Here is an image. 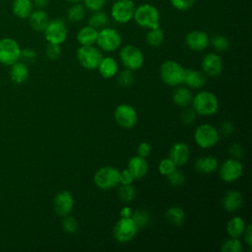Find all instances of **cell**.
Instances as JSON below:
<instances>
[{
  "label": "cell",
  "mask_w": 252,
  "mask_h": 252,
  "mask_svg": "<svg viewBox=\"0 0 252 252\" xmlns=\"http://www.w3.org/2000/svg\"><path fill=\"white\" fill-rule=\"evenodd\" d=\"M192 108L202 116H211L219 109V100L215 94L209 91H202L192 98Z\"/></svg>",
  "instance_id": "cell-1"
},
{
  "label": "cell",
  "mask_w": 252,
  "mask_h": 252,
  "mask_svg": "<svg viewBox=\"0 0 252 252\" xmlns=\"http://www.w3.org/2000/svg\"><path fill=\"white\" fill-rule=\"evenodd\" d=\"M133 19L141 28L151 30L159 27V12L151 4H142L135 8Z\"/></svg>",
  "instance_id": "cell-2"
},
{
  "label": "cell",
  "mask_w": 252,
  "mask_h": 252,
  "mask_svg": "<svg viewBox=\"0 0 252 252\" xmlns=\"http://www.w3.org/2000/svg\"><path fill=\"white\" fill-rule=\"evenodd\" d=\"M184 68L174 60L164 61L159 68L162 82L169 87H177L183 84Z\"/></svg>",
  "instance_id": "cell-3"
},
{
  "label": "cell",
  "mask_w": 252,
  "mask_h": 252,
  "mask_svg": "<svg viewBox=\"0 0 252 252\" xmlns=\"http://www.w3.org/2000/svg\"><path fill=\"white\" fill-rule=\"evenodd\" d=\"M95 43L100 50L105 52H112L121 46L122 38L116 30L105 27L98 31Z\"/></svg>",
  "instance_id": "cell-4"
},
{
  "label": "cell",
  "mask_w": 252,
  "mask_h": 252,
  "mask_svg": "<svg viewBox=\"0 0 252 252\" xmlns=\"http://www.w3.org/2000/svg\"><path fill=\"white\" fill-rule=\"evenodd\" d=\"M102 52L94 45H81L77 50V59L79 63L88 70L97 69L101 59Z\"/></svg>",
  "instance_id": "cell-5"
},
{
  "label": "cell",
  "mask_w": 252,
  "mask_h": 252,
  "mask_svg": "<svg viewBox=\"0 0 252 252\" xmlns=\"http://www.w3.org/2000/svg\"><path fill=\"white\" fill-rule=\"evenodd\" d=\"M220 139V133L216 127L209 123L199 125L194 132L195 143L203 149L214 147Z\"/></svg>",
  "instance_id": "cell-6"
},
{
  "label": "cell",
  "mask_w": 252,
  "mask_h": 252,
  "mask_svg": "<svg viewBox=\"0 0 252 252\" xmlns=\"http://www.w3.org/2000/svg\"><path fill=\"white\" fill-rule=\"evenodd\" d=\"M94 182L99 189H111L119 184V170L110 165L102 166L95 171Z\"/></svg>",
  "instance_id": "cell-7"
},
{
  "label": "cell",
  "mask_w": 252,
  "mask_h": 252,
  "mask_svg": "<svg viewBox=\"0 0 252 252\" xmlns=\"http://www.w3.org/2000/svg\"><path fill=\"white\" fill-rule=\"evenodd\" d=\"M119 58L125 68L136 71L144 64V54L136 46L127 44L121 47L119 51Z\"/></svg>",
  "instance_id": "cell-8"
},
{
  "label": "cell",
  "mask_w": 252,
  "mask_h": 252,
  "mask_svg": "<svg viewBox=\"0 0 252 252\" xmlns=\"http://www.w3.org/2000/svg\"><path fill=\"white\" fill-rule=\"evenodd\" d=\"M138 229L131 218H120L113 227V237L120 243L128 242L136 236Z\"/></svg>",
  "instance_id": "cell-9"
},
{
  "label": "cell",
  "mask_w": 252,
  "mask_h": 252,
  "mask_svg": "<svg viewBox=\"0 0 252 252\" xmlns=\"http://www.w3.org/2000/svg\"><path fill=\"white\" fill-rule=\"evenodd\" d=\"M243 173V165L239 159L229 158L219 168V174L222 181L231 183L238 180Z\"/></svg>",
  "instance_id": "cell-10"
},
{
  "label": "cell",
  "mask_w": 252,
  "mask_h": 252,
  "mask_svg": "<svg viewBox=\"0 0 252 252\" xmlns=\"http://www.w3.org/2000/svg\"><path fill=\"white\" fill-rule=\"evenodd\" d=\"M135 4L132 0H116L111 7V17L119 24H126L133 19Z\"/></svg>",
  "instance_id": "cell-11"
},
{
  "label": "cell",
  "mask_w": 252,
  "mask_h": 252,
  "mask_svg": "<svg viewBox=\"0 0 252 252\" xmlns=\"http://www.w3.org/2000/svg\"><path fill=\"white\" fill-rule=\"evenodd\" d=\"M44 35L48 42L61 44L67 38V28L62 19L49 20L46 28L44 29Z\"/></svg>",
  "instance_id": "cell-12"
},
{
  "label": "cell",
  "mask_w": 252,
  "mask_h": 252,
  "mask_svg": "<svg viewBox=\"0 0 252 252\" xmlns=\"http://www.w3.org/2000/svg\"><path fill=\"white\" fill-rule=\"evenodd\" d=\"M114 119L120 127L125 129H131L137 124L138 114L136 109L132 105L122 103L115 108Z\"/></svg>",
  "instance_id": "cell-13"
},
{
  "label": "cell",
  "mask_w": 252,
  "mask_h": 252,
  "mask_svg": "<svg viewBox=\"0 0 252 252\" xmlns=\"http://www.w3.org/2000/svg\"><path fill=\"white\" fill-rule=\"evenodd\" d=\"M21 49L19 44L12 38L0 40V63L11 66L20 59Z\"/></svg>",
  "instance_id": "cell-14"
},
{
  "label": "cell",
  "mask_w": 252,
  "mask_h": 252,
  "mask_svg": "<svg viewBox=\"0 0 252 252\" xmlns=\"http://www.w3.org/2000/svg\"><path fill=\"white\" fill-rule=\"evenodd\" d=\"M53 208L55 213L60 217L70 215L74 208V199L72 194L67 190L58 192L53 199Z\"/></svg>",
  "instance_id": "cell-15"
},
{
  "label": "cell",
  "mask_w": 252,
  "mask_h": 252,
  "mask_svg": "<svg viewBox=\"0 0 252 252\" xmlns=\"http://www.w3.org/2000/svg\"><path fill=\"white\" fill-rule=\"evenodd\" d=\"M202 71L206 76L217 77L219 76L223 68V63L220 58L216 53H207L202 59Z\"/></svg>",
  "instance_id": "cell-16"
},
{
  "label": "cell",
  "mask_w": 252,
  "mask_h": 252,
  "mask_svg": "<svg viewBox=\"0 0 252 252\" xmlns=\"http://www.w3.org/2000/svg\"><path fill=\"white\" fill-rule=\"evenodd\" d=\"M185 44L191 50L202 51L209 46L210 38L205 32L192 31L186 34Z\"/></svg>",
  "instance_id": "cell-17"
},
{
  "label": "cell",
  "mask_w": 252,
  "mask_h": 252,
  "mask_svg": "<svg viewBox=\"0 0 252 252\" xmlns=\"http://www.w3.org/2000/svg\"><path fill=\"white\" fill-rule=\"evenodd\" d=\"M189 147L183 142H177L173 144L169 151V158L176 164V166H182L186 164L189 159Z\"/></svg>",
  "instance_id": "cell-18"
},
{
  "label": "cell",
  "mask_w": 252,
  "mask_h": 252,
  "mask_svg": "<svg viewBox=\"0 0 252 252\" xmlns=\"http://www.w3.org/2000/svg\"><path fill=\"white\" fill-rule=\"evenodd\" d=\"M127 169L132 173L135 179L143 178L144 176L147 175L149 170L148 161L146 160L145 158H142L137 155L135 157H132L129 159L127 164Z\"/></svg>",
  "instance_id": "cell-19"
},
{
  "label": "cell",
  "mask_w": 252,
  "mask_h": 252,
  "mask_svg": "<svg viewBox=\"0 0 252 252\" xmlns=\"http://www.w3.org/2000/svg\"><path fill=\"white\" fill-rule=\"evenodd\" d=\"M183 84L191 89H201L206 84V75L203 71L195 69H185Z\"/></svg>",
  "instance_id": "cell-20"
},
{
  "label": "cell",
  "mask_w": 252,
  "mask_h": 252,
  "mask_svg": "<svg viewBox=\"0 0 252 252\" xmlns=\"http://www.w3.org/2000/svg\"><path fill=\"white\" fill-rule=\"evenodd\" d=\"M242 203H243V198L241 193L235 190H229L225 192L221 200L222 208L228 213L237 211L242 206Z\"/></svg>",
  "instance_id": "cell-21"
},
{
  "label": "cell",
  "mask_w": 252,
  "mask_h": 252,
  "mask_svg": "<svg viewBox=\"0 0 252 252\" xmlns=\"http://www.w3.org/2000/svg\"><path fill=\"white\" fill-rule=\"evenodd\" d=\"M219 167L218 159L213 156H203L196 159L195 168L202 174H210Z\"/></svg>",
  "instance_id": "cell-22"
},
{
  "label": "cell",
  "mask_w": 252,
  "mask_h": 252,
  "mask_svg": "<svg viewBox=\"0 0 252 252\" xmlns=\"http://www.w3.org/2000/svg\"><path fill=\"white\" fill-rule=\"evenodd\" d=\"M192 98L193 95L189 88L182 87L181 85L175 87L172 93V100L179 107H188L192 102Z\"/></svg>",
  "instance_id": "cell-23"
},
{
  "label": "cell",
  "mask_w": 252,
  "mask_h": 252,
  "mask_svg": "<svg viewBox=\"0 0 252 252\" xmlns=\"http://www.w3.org/2000/svg\"><path fill=\"white\" fill-rule=\"evenodd\" d=\"M97 70L101 77L105 79L113 78L118 73V64L112 57H103L97 67Z\"/></svg>",
  "instance_id": "cell-24"
},
{
  "label": "cell",
  "mask_w": 252,
  "mask_h": 252,
  "mask_svg": "<svg viewBox=\"0 0 252 252\" xmlns=\"http://www.w3.org/2000/svg\"><path fill=\"white\" fill-rule=\"evenodd\" d=\"M246 228L245 220L238 216L232 217L226 223V232L230 237L239 238Z\"/></svg>",
  "instance_id": "cell-25"
},
{
  "label": "cell",
  "mask_w": 252,
  "mask_h": 252,
  "mask_svg": "<svg viewBox=\"0 0 252 252\" xmlns=\"http://www.w3.org/2000/svg\"><path fill=\"white\" fill-rule=\"evenodd\" d=\"M29 77V68L28 65L24 62H15L11 65L10 78L16 84H22L27 81Z\"/></svg>",
  "instance_id": "cell-26"
},
{
  "label": "cell",
  "mask_w": 252,
  "mask_h": 252,
  "mask_svg": "<svg viewBox=\"0 0 252 252\" xmlns=\"http://www.w3.org/2000/svg\"><path fill=\"white\" fill-rule=\"evenodd\" d=\"M98 31L91 26L83 27L77 33V40L81 45H94L96 41Z\"/></svg>",
  "instance_id": "cell-27"
},
{
  "label": "cell",
  "mask_w": 252,
  "mask_h": 252,
  "mask_svg": "<svg viewBox=\"0 0 252 252\" xmlns=\"http://www.w3.org/2000/svg\"><path fill=\"white\" fill-rule=\"evenodd\" d=\"M30 17V24L32 28L37 32H43L46 28L49 18L47 14L42 10H36L31 13Z\"/></svg>",
  "instance_id": "cell-28"
},
{
  "label": "cell",
  "mask_w": 252,
  "mask_h": 252,
  "mask_svg": "<svg viewBox=\"0 0 252 252\" xmlns=\"http://www.w3.org/2000/svg\"><path fill=\"white\" fill-rule=\"evenodd\" d=\"M13 12L21 19L28 18L32 12V0H15L13 3Z\"/></svg>",
  "instance_id": "cell-29"
},
{
  "label": "cell",
  "mask_w": 252,
  "mask_h": 252,
  "mask_svg": "<svg viewBox=\"0 0 252 252\" xmlns=\"http://www.w3.org/2000/svg\"><path fill=\"white\" fill-rule=\"evenodd\" d=\"M166 220L172 225H181L185 220V212L178 206H173L165 212Z\"/></svg>",
  "instance_id": "cell-30"
},
{
  "label": "cell",
  "mask_w": 252,
  "mask_h": 252,
  "mask_svg": "<svg viewBox=\"0 0 252 252\" xmlns=\"http://www.w3.org/2000/svg\"><path fill=\"white\" fill-rule=\"evenodd\" d=\"M164 40V32L163 31L158 27L155 29L149 30L146 34V42L149 46L158 47Z\"/></svg>",
  "instance_id": "cell-31"
},
{
  "label": "cell",
  "mask_w": 252,
  "mask_h": 252,
  "mask_svg": "<svg viewBox=\"0 0 252 252\" xmlns=\"http://www.w3.org/2000/svg\"><path fill=\"white\" fill-rule=\"evenodd\" d=\"M107 23H108V17L106 13L102 12L101 10L93 12L91 17L89 18V26L94 28L97 31L102 28H105Z\"/></svg>",
  "instance_id": "cell-32"
},
{
  "label": "cell",
  "mask_w": 252,
  "mask_h": 252,
  "mask_svg": "<svg viewBox=\"0 0 252 252\" xmlns=\"http://www.w3.org/2000/svg\"><path fill=\"white\" fill-rule=\"evenodd\" d=\"M118 198L123 203H131L136 196L135 187L132 184H120L117 190Z\"/></svg>",
  "instance_id": "cell-33"
},
{
  "label": "cell",
  "mask_w": 252,
  "mask_h": 252,
  "mask_svg": "<svg viewBox=\"0 0 252 252\" xmlns=\"http://www.w3.org/2000/svg\"><path fill=\"white\" fill-rule=\"evenodd\" d=\"M85 14H86L85 6H83L80 3H74L67 10V18L69 21L73 23L81 22L84 19Z\"/></svg>",
  "instance_id": "cell-34"
},
{
  "label": "cell",
  "mask_w": 252,
  "mask_h": 252,
  "mask_svg": "<svg viewBox=\"0 0 252 252\" xmlns=\"http://www.w3.org/2000/svg\"><path fill=\"white\" fill-rule=\"evenodd\" d=\"M131 219L134 220L138 228H143L149 224L151 220V216L147 210L138 209L135 212H132Z\"/></svg>",
  "instance_id": "cell-35"
},
{
  "label": "cell",
  "mask_w": 252,
  "mask_h": 252,
  "mask_svg": "<svg viewBox=\"0 0 252 252\" xmlns=\"http://www.w3.org/2000/svg\"><path fill=\"white\" fill-rule=\"evenodd\" d=\"M242 248V243L239 238L233 237L226 239L221 245L222 252H241Z\"/></svg>",
  "instance_id": "cell-36"
},
{
  "label": "cell",
  "mask_w": 252,
  "mask_h": 252,
  "mask_svg": "<svg viewBox=\"0 0 252 252\" xmlns=\"http://www.w3.org/2000/svg\"><path fill=\"white\" fill-rule=\"evenodd\" d=\"M134 82V74L132 70L124 69L121 72L117 73V83L121 87H129Z\"/></svg>",
  "instance_id": "cell-37"
},
{
  "label": "cell",
  "mask_w": 252,
  "mask_h": 252,
  "mask_svg": "<svg viewBox=\"0 0 252 252\" xmlns=\"http://www.w3.org/2000/svg\"><path fill=\"white\" fill-rule=\"evenodd\" d=\"M211 43L214 46V48L218 51H225L229 46L228 39L221 34L214 35L211 39Z\"/></svg>",
  "instance_id": "cell-38"
},
{
  "label": "cell",
  "mask_w": 252,
  "mask_h": 252,
  "mask_svg": "<svg viewBox=\"0 0 252 252\" xmlns=\"http://www.w3.org/2000/svg\"><path fill=\"white\" fill-rule=\"evenodd\" d=\"M64 219L62 220V228L64 231H66L67 233H74L77 231L78 229V221L77 220L70 216L67 215L65 217H63Z\"/></svg>",
  "instance_id": "cell-39"
},
{
  "label": "cell",
  "mask_w": 252,
  "mask_h": 252,
  "mask_svg": "<svg viewBox=\"0 0 252 252\" xmlns=\"http://www.w3.org/2000/svg\"><path fill=\"white\" fill-rule=\"evenodd\" d=\"M174 169H176V164L169 158H162L158 163V171L161 175L167 176Z\"/></svg>",
  "instance_id": "cell-40"
},
{
  "label": "cell",
  "mask_w": 252,
  "mask_h": 252,
  "mask_svg": "<svg viewBox=\"0 0 252 252\" xmlns=\"http://www.w3.org/2000/svg\"><path fill=\"white\" fill-rule=\"evenodd\" d=\"M45 54H46L47 58H49L50 60L57 59L61 54L60 44L48 42V44L46 45V48H45Z\"/></svg>",
  "instance_id": "cell-41"
},
{
  "label": "cell",
  "mask_w": 252,
  "mask_h": 252,
  "mask_svg": "<svg viewBox=\"0 0 252 252\" xmlns=\"http://www.w3.org/2000/svg\"><path fill=\"white\" fill-rule=\"evenodd\" d=\"M196 115H197V113L195 112V110L193 108L185 107V109L180 113V120L183 124L190 125L195 121Z\"/></svg>",
  "instance_id": "cell-42"
},
{
  "label": "cell",
  "mask_w": 252,
  "mask_h": 252,
  "mask_svg": "<svg viewBox=\"0 0 252 252\" xmlns=\"http://www.w3.org/2000/svg\"><path fill=\"white\" fill-rule=\"evenodd\" d=\"M167 179H168V182L172 186H179V185L183 184V182L185 180L183 173L178 169H174L171 173H169L167 175Z\"/></svg>",
  "instance_id": "cell-43"
},
{
  "label": "cell",
  "mask_w": 252,
  "mask_h": 252,
  "mask_svg": "<svg viewBox=\"0 0 252 252\" xmlns=\"http://www.w3.org/2000/svg\"><path fill=\"white\" fill-rule=\"evenodd\" d=\"M20 59H22V62L25 64H32L36 59V53L31 48H25L21 50Z\"/></svg>",
  "instance_id": "cell-44"
},
{
  "label": "cell",
  "mask_w": 252,
  "mask_h": 252,
  "mask_svg": "<svg viewBox=\"0 0 252 252\" xmlns=\"http://www.w3.org/2000/svg\"><path fill=\"white\" fill-rule=\"evenodd\" d=\"M85 8L91 12L101 10L106 3V0H83Z\"/></svg>",
  "instance_id": "cell-45"
},
{
  "label": "cell",
  "mask_w": 252,
  "mask_h": 252,
  "mask_svg": "<svg viewBox=\"0 0 252 252\" xmlns=\"http://www.w3.org/2000/svg\"><path fill=\"white\" fill-rule=\"evenodd\" d=\"M228 153L231 158L236 159H241L244 156V148L238 143H232L228 147Z\"/></svg>",
  "instance_id": "cell-46"
},
{
  "label": "cell",
  "mask_w": 252,
  "mask_h": 252,
  "mask_svg": "<svg viewBox=\"0 0 252 252\" xmlns=\"http://www.w3.org/2000/svg\"><path fill=\"white\" fill-rule=\"evenodd\" d=\"M170 4L179 11L189 10L195 3V0H169Z\"/></svg>",
  "instance_id": "cell-47"
},
{
  "label": "cell",
  "mask_w": 252,
  "mask_h": 252,
  "mask_svg": "<svg viewBox=\"0 0 252 252\" xmlns=\"http://www.w3.org/2000/svg\"><path fill=\"white\" fill-rule=\"evenodd\" d=\"M135 178L127 168L119 171V184H132Z\"/></svg>",
  "instance_id": "cell-48"
},
{
  "label": "cell",
  "mask_w": 252,
  "mask_h": 252,
  "mask_svg": "<svg viewBox=\"0 0 252 252\" xmlns=\"http://www.w3.org/2000/svg\"><path fill=\"white\" fill-rule=\"evenodd\" d=\"M220 135L222 136H229L232 134V132L234 131V126L231 122L229 121H224L220 125V129L218 130Z\"/></svg>",
  "instance_id": "cell-49"
},
{
  "label": "cell",
  "mask_w": 252,
  "mask_h": 252,
  "mask_svg": "<svg viewBox=\"0 0 252 252\" xmlns=\"http://www.w3.org/2000/svg\"><path fill=\"white\" fill-rule=\"evenodd\" d=\"M151 151H152V147L149 143L147 142H142L139 144L138 148H137V154L138 156L142 157V158H147L149 157V155L151 154Z\"/></svg>",
  "instance_id": "cell-50"
},
{
  "label": "cell",
  "mask_w": 252,
  "mask_h": 252,
  "mask_svg": "<svg viewBox=\"0 0 252 252\" xmlns=\"http://www.w3.org/2000/svg\"><path fill=\"white\" fill-rule=\"evenodd\" d=\"M251 229H252L251 224H248V225H246V228H245V230H244V232H243L244 241H245L246 245H247L249 248L252 246V231H251Z\"/></svg>",
  "instance_id": "cell-51"
},
{
  "label": "cell",
  "mask_w": 252,
  "mask_h": 252,
  "mask_svg": "<svg viewBox=\"0 0 252 252\" xmlns=\"http://www.w3.org/2000/svg\"><path fill=\"white\" fill-rule=\"evenodd\" d=\"M132 216V210L131 208L125 206L120 210V217L121 218H131Z\"/></svg>",
  "instance_id": "cell-52"
},
{
  "label": "cell",
  "mask_w": 252,
  "mask_h": 252,
  "mask_svg": "<svg viewBox=\"0 0 252 252\" xmlns=\"http://www.w3.org/2000/svg\"><path fill=\"white\" fill-rule=\"evenodd\" d=\"M33 3L37 8H43L47 5L48 0H33Z\"/></svg>",
  "instance_id": "cell-53"
},
{
  "label": "cell",
  "mask_w": 252,
  "mask_h": 252,
  "mask_svg": "<svg viewBox=\"0 0 252 252\" xmlns=\"http://www.w3.org/2000/svg\"><path fill=\"white\" fill-rule=\"evenodd\" d=\"M67 2H69V3H72V4H74V3H80L81 1H83V0H66Z\"/></svg>",
  "instance_id": "cell-54"
},
{
  "label": "cell",
  "mask_w": 252,
  "mask_h": 252,
  "mask_svg": "<svg viewBox=\"0 0 252 252\" xmlns=\"http://www.w3.org/2000/svg\"><path fill=\"white\" fill-rule=\"evenodd\" d=\"M113 1H116V0H113Z\"/></svg>",
  "instance_id": "cell-55"
}]
</instances>
